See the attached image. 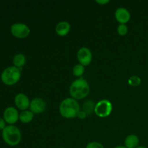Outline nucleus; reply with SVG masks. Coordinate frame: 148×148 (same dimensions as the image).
Listing matches in <instances>:
<instances>
[{
    "label": "nucleus",
    "instance_id": "obj_1",
    "mask_svg": "<svg viewBox=\"0 0 148 148\" xmlns=\"http://www.w3.org/2000/svg\"><path fill=\"white\" fill-rule=\"evenodd\" d=\"M90 92V86L86 79L80 77L77 79L69 87V94L75 100H82L86 98Z\"/></svg>",
    "mask_w": 148,
    "mask_h": 148
},
{
    "label": "nucleus",
    "instance_id": "obj_14",
    "mask_svg": "<svg viewBox=\"0 0 148 148\" xmlns=\"http://www.w3.org/2000/svg\"><path fill=\"white\" fill-rule=\"evenodd\" d=\"M33 118H34V114L31 111H28V110L23 111L19 116V119L22 123H24V124H28L31 122Z\"/></svg>",
    "mask_w": 148,
    "mask_h": 148
},
{
    "label": "nucleus",
    "instance_id": "obj_20",
    "mask_svg": "<svg viewBox=\"0 0 148 148\" xmlns=\"http://www.w3.org/2000/svg\"><path fill=\"white\" fill-rule=\"evenodd\" d=\"M85 148H104V146L98 142H91L87 145Z\"/></svg>",
    "mask_w": 148,
    "mask_h": 148
},
{
    "label": "nucleus",
    "instance_id": "obj_5",
    "mask_svg": "<svg viewBox=\"0 0 148 148\" xmlns=\"http://www.w3.org/2000/svg\"><path fill=\"white\" fill-rule=\"evenodd\" d=\"M112 109L113 106L111 103L108 100L103 99L95 104L94 112L98 116L101 118H106L111 115Z\"/></svg>",
    "mask_w": 148,
    "mask_h": 148
},
{
    "label": "nucleus",
    "instance_id": "obj_10",
    "mask_svg": "<svg viewBox=\"0 0 148 148\" xmlns=\"http://www.w3.org/2000/svg\"><path fill=\"white\" fill-rule=\"evenodd\" d=\"M14 103L17 108L22 111H25L30 107V101L28 97L24 93H18L14 98Z\"/></svg>",
    "mask_w": 148,
    "mask_h": 148
},
{
    "label": "nucleus",
    "instance_id": "obj_24",
    "mask_svg": "<svg viewBox=\"0 0 148 148\" xmlns=\"http://www.w3.org/2000/svg\"><path fill=\"white\" fill-rule=\"evenodd\" d=\"M114 148H127L125 147V146H116V147H115Z\"/></svg>",
    "mask_w": 148,
    "mask_h": 148
},
{
    "label": "nucleus",
    "instance_id": "obj_11",
    "mask_svg": "<svg viewBox=\"0 0 148 148\" xmlns=\"http://www.w3.org/2000/svg\"><path fill=\"white\" fill-rule=\"evenodd\" d=\"M115 18L120 24H126L130 21L131 14L128 10L124 7H120L116 10Z\"/></svg>",
    "mask_w": 148,
    "mask_h": 148
},
{
    "label": "nucleus",
    "instance_id": "obj_23",
    "mask_svg": "<svg viewBox=\"0 0 148 148\" xmlns=\"http://www.w3.org/2000/svg\"><path fill=\"white\" fill-rule=\"evenodd\" d=\"M96 2L98 3V4H106V3H108V1H96Z\"/></svg>",
    "mask_w": 148,
    "mask_h": 148
},
{
    "label": "nucleus",
    "instance_id": "obj_6",
    "mask_svg": "<svg viewBox=\"0 0 148 148\" xmlns=\"http://www.w3.org/2000/svg\"><path fill=\"white\" fill-rule=\"evenodd\" d=\"M10 31L12 36L18 38H25L30 35V30L27 25L24 23H17L12 25Z\"/></svg>",
    "mask_w": 148,
    "mask_h": 148
},
{
    "label": "nucleus",
    "instance_id": "obj_25",
    "mask_svg": "<svg viewBox=\"0 0 148 148\" xmlns=\"http://www.w3.org/2000/svg\"><path fill=\"white\" fill-rule=\"evenodd\" d=\"M136 148H147V147H143V146H138V147H137Z\"/></svg>",
    "mask_w": 148,
    "mask_h": 148
},
{
    "label": "nucleus",
    "instance_id": "obj_15",
    "mask_svg": "<svg viewBox=\"0 0 148 148\" xmlns=\"http://www.w3.org/2000/svg\"><path fill=\"white\" fill-rule=\"evenodd\" d=\"M25 62L26 58L25 56V55H23V53H17L13 58V64H14V66L20 69L25 64Z\"/></svg>",
    "mask_w": 148,
    "mask_h": 148
},
{
    "label": "nucleus",
    "instance_id": "obj_13",
    "mask_svg": "<svg viewBox=\"0 0 148 148\" xmlns=\"http://www.w3.org/2000/svg\"><path fill=\"white\" fill-rule=\"evenodd\" d=\"M140 139L135 134H130L124 140V146L127 148H136L138 147Z\"/></svg>",
    "mask_w": 148,
    "mask_h": 148
},
{
    "label": "nucleus",
    "instance_id": "obj_2",
    "mask_svg": "<svg viewBox=\"0 0 148 148\" xmlns=\"http://www.w3.org/2000/svg\"><path fill=\"white\" fill-rule=\"evenodd\" d=\"M79 111V105L77 100L72 98H66L62 101L59 106L60 114L66 119L77 117Z\"/></svg>",
    "mask_w": 148,
    "mask_h": 148
},
{
    "label": "nucleus",
    "instance_id": "obj_16",
    "mask_svg": "<svg viewBox=\"0 0 148 148\" xmlns=\"http://www.w3.org/2000/svg\"><path fill=\"white\" fill-rule=\"evenodd\" d=\"M95 103L90 100H88L84 103L83 106H82V111L85 112L87 116H90L92 114L93 111H95Z\"/></svg>",
    "mask_w": 148,
    "mask_h": 148
},
{
    "label": "nucleus",
    "instance_id": "obj_21",
    "mask_svg": "<svg viewBox=\"0 0 148 148\" xmlns=\"http://www.w3.org/2000/svg\"><path fill=\"white\" fill-rule=\"evenodd\" d=\"M86 116H87V114H85V112H84L83 111H79V113H78L77 116V117L80 119H84L86 118Z\"/></svg>",
    "mask_w": 148,
    "mask_h": 148
},
{
    "label": "nucleus",
    "instance_id": "obj_7",
    "mask_svg": "<svg viewBox=\"0 0 148 148\" xmlns=\"http://www.w3.org/2000/svg\"><path fill=\"white\" fill-rule=\"evenodd\" d=\"M77 56L78 62H79L80 64L83 65L84 66L90 65V64L92 62V52H91V51L89 49L86 47L80 48L78 50Z\"/></svg>",
    "mask_w": 148,
    "mask_h": 148
},
{
    "label": "nucleus",
    "instance_id": "obj_12",
    "mask_svg": "<svg viewBox=\"0 0 148 148\" xmlns=\"http://www.w3.org/2000/svg\"><path fill=\"white\" fill-rule=\"evenodd\" d=\"M71 29V25L68 22L62 21L58 23L55 28L56 34L59 36H65L69 33Z\"/></svg>",
    "mask_w": 148,
    "mask_h": 148
},
{
    "label": "nucleus",
    "instance_id": "obj_4",
    "mask_svg": "<svg viewBox=\"0 0 148 148\" xmlns=\"http://www.w3.org/2000/svg\"><path fill=\"white\" fill-rule=\"evenodd\" d=\"M21 77V69L14 66H10L3 70L1 79L5 85H12L17 83Z\"/></svg>",
    "mask_w": 148,
    "mask_h": 148
},
{
    "label": "nucleus",
    "instance_id": "obj_17",
    "mask_svg": "<svg viewBox=\"0 0 148 148\" xmlns=\"http://www.w3.org/2000/svg\"><path fill=\"white\" fill-rule=\"evenodd\" d=\"M84 72H85V66L80 64H76L72 69V74H73L74 76L77 77L79 78L82 77Z\"/></svg>",
    "mask_w": 148,
    "mask_h": 148
},
{
    "label": "nucleus",
    "instance_id": "obj_9",
    "mask_svg": "<svg viewBox=\"0 0 148 148\" xmlns=\"http://www.w3.org/2000/svg\"><path fill=\"white\" fill-rule=\"evenodd\" d=\"M19 116H20V114H19L17 110L12 106L6 108L4 111V114H3L4 121L10 124V125H12L13 124L17 122V120L19 119Z\"/></svg>",
    "mask_w": 148,
    "mask_h": 148
},
{
    "label": "nucleus",
    "instance_id": "obj_19",
    "mask_svg": "<svg viewBox=\"0 0 148 148\" xmlns=\"http://www.w3.org/2000/svg\"><path fill=\"white\" fill-rule=\"evenodd\" d=\"M117 32H118L119 35L124 36L128 33V27L126 24H120L117 27Z\"/></svg>",
    "mask_w": 148,
    "mask_h": 148
},
{
    "label": "nucleus",
    "instance_id": "obj_3",
    "mask_svg": "<svg viewBox=\"0 0 148 148\" xmlns=\"http://www.w3.org/2000/svg\"><path fill=\"white\" fill-rule=\"evenodd\" d=\"M2 137L7 145L10 146H16L21 141V132L16 126H6L5 128L2 130Z\"/></svg>",
    "mask_w": 148,
    "mask_h": 148
},
{
    "label": "nucleus",
    "instance_id": "obj_8",
    "mask_svg": "<svg viewBox=\"0 0 148 148\" xmlns=\"http://www.w3.org/2000/svg\"><path fill=\"white\" fill-rule=\"evenodd\" d=\"M30 111H31L33 114H41L44 112L46 108V103L43 98H35L30 101Z\"/></svg>",
    "mask_w": 148,
    "mask_h": 148
},
{
    "label": "nucleus",
    "instance_id": "obj_22",
    "mask_svg": "<svg viewBox=\"0 0 148 148\" xmlns=\"http://www.w3.org/2000/svg\"><path fill=\"white\" fill-rule=\"evenodd\" d=\"M5 122L6 121H4V119L0 118V130H3L4 128H5V127H6Z\"/></svg>",
    "mask_w": 148,
    "mask_h": 148
},
{
    "label": "nucleus",
    "instance_id": "obj_18",
    "mask_svg": "<svg viewBox=\"0 0 148 148\" xmlns=\"http://www.w3.org/2000/svg\"><path fill=\"white\" fill-rule=\"evenodd\" d=\"M128 83L131 86L137 87L138 85H140V83H141V79L138 76L134 75V76H132L131 77H130V79L128 80Z\"/></svg>",
    "mask_w": 148,
    "mask_h": 148
}]
</instances>
